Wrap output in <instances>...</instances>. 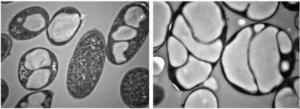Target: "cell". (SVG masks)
Listing matches in <instances>:
<instances>
[{"label":"cell","mask_w":300,"mask_h":109,"mask_svg":"<svg viewBox=\"0 0 300 109\" xmlns=\"http://www.w3.org/2000/svg\"><path fill=\"white\" fill-rule=\"evenodd\" d=\"M58 67V59L50 49L38 47L30 49L20 58L18 65V75L35 70Z\"/></svg>","instance_id":"obj_9"},{"label":"cell","mask_w":300,"mask_h":109,"mask_svg":"<svg viewBox=\"0 0 300 109\" xmlns=\"http://www.w3.org/2000/svg\"><path fill=\"white\" fill-rule=\"evenodd\" d=\"M58 67L42 68L18 75L22 86L26 90L36 91L50 85L55 79Z\"/></svg>","instance_id":"obj_10"},{"label":"cell","mask_w":300,"mask_h":109,"mask_svg":"<svg viewBox=\"0 0 300 109\" xmlns=\"http://www.w3.org/2000/svg\"><path fill=\"white\" fill-rule=\"evenodd\" d=\"M48 11L40 6L26 8L16 14L8 24L12 37L24 41L34 38L47 28L50 22Z\"/></svg>","instance_id":"obj_3"},{"label":"cell","mask_w":300,"mask_h":109,"mask_svg":"<svg viewBox=\"0 0 300 109\" xmlns=\"http://www.w3.org/2000/svg\"><path fill=\"white\" fill-rule=\"evenodd\" d=\"M149 32V5L146 1L132 2L120 10L108 33L106 55L108 61L121 65L140 50Z\"/></svg>","instance_id":"obj_2"},{"label":"cell","mask_w":300,"mask_h":109,"mask_svg":"<svg viewBox=\"0 0 300 109\" xmlns=\"http://www.w3.org/2000/svg\"><path fill=\"white\" fill-rule=\"evenodd\" d=\"M290 62L288 59H284L280 63V69L282 73L288 72L290 69Z\"/></svg>","instance_id":"obj_19"},{"label":"cell","mask_w":300,"mask_h":109,"mask_svg":"<svg viewBox=\"0 0 300 109\" xmlns=\"http://www.w3.org/2000/svg\"><path fill=\"white\" fill-rule=\"evenodd\" d=\"M122 100L131 108H142L149 103V71L137 67L128 71L120 86Z\"/></svg>","instance_id":"obj_5"},{"label":"cell","mask_w":300,"mask_h":109,"mask_svg":"<svg viewBox=\"0 0 300 109\" xmlns=\"http://www.w3.org/2000/svg\"><path fill=\"white\" fill-rule=\"evenodd\" d=\"M164 88L156 84L153 85V106L156 107L160 104L164 98Z\"/></svg>","instance_id":"obj_15"},{"label":"cell","mask_w":300,"mask_h":109,"mask_svg":"<svg viewBox=\"0 0 300 109\" xmlns=\"http://www.w3.org/2000/svg\"><path fill=\"white\" fill-rule=\"evenodd\" d=\"M203 86L212 91H217L218 90V83L215 78L210 77L206 79L202 84Z\"/></svg>","instance_id":"obj_17"},{"label":"cell","mask_w":300,"mask_h":109,"mask_svg":"<svg viewBox=\"0 0 300 109\" xmlns=\"http://www.w3.org/2000/svg\"><path fill=\"white\" fill-rule=\"evenodd\" d=\"M166 51L170 67L179 68L187 62L189 55L188 49L172 34L168 35L166 39Z\"/></svg>","instance_id":"obj_11"},{"label":"cell","mask_w":300,"mask_h":109,"mask_svg":"<svg viewBox=\"0 0 300 109\" xmlns=\"http://www.w3.org/2000/svg\"><path fill=\"white\" fill-rule=\"evenodd\" d=\"M295 24L296 25V27L298 28V29L299 30V27H300V17H299V12L298 14H297L296 16V20H295Z\"/></svg>","instance_id":"obj_23"},{"label":"cell","mask_w":300,"mask_h":109,"mask_svg":"<svg viewBox=\"0 0 300 109\" xmlns=\"http://www.w3.org/2000/svg\"><path fill=\"white\" fill-rule=\"evenodd\" d=\"M54 93L50 90L36 91L25 95L15 108H50Z\"/></svg>","instance_id":"obj_12"},{"label":"cell","mask_w":300,"mask_h":109,"mask_svg":"<svg viewBox=\"0 0 300 109\" xmlns=\"http://www.w3.org/2000/svg\"><path fill=\"white\" fill-rule=\"evenodd\" d=\"M165 66L164 59L160 56L153 57V76H158L163 71Z\"/></svg>","instance_id":"obj_16"},{"label":"cell","mask_w":300,"mask_h":109,"mask_svg":"<svg viewBox=\"0 0 300 109\" xmlns=\"http://www.w3.org/2000/svg\"><path fill=\"white\" fill-rule=\"evenodd\" d=\"M253 27L254 32L258 33L265 27V25L263 23L256 24Z\"/></svg>","instance_id":"obj_21"},{"label":"cell","mask_w":300,"mask_h":109,"mask_svg":"<svg viewBox=\"0 0 300 109\" xmlns=\"http://www.w3.org/2000/svg\"><path fill=\"white\" fill-rule=\"evenodd\" d=\"M153 48L160 47L168 36L174 11L166 1H153Z\"/></svg>","instance_id":"obj_8"},{"label":"cell","mask_w":300,"mask_h":109,"mask_svg":"<svg viewBox=\"0 0 300 109\" xmlns=\"http://www.w3.org/2000/svg\"><path fill=\"white\" fill-rule=\"evenodd\" d=\"M238 23L240 26H242L246 24V20L244 18L239 19L238 21Z\"/></svg>","instance_id":"obj_22"},{"label":"cell","mask_w":300,"mask_h":109,"mask_svg":"<svg viewBox=\"0 0 300 109\" xmlns=\"http://www.w3.org/2000/svg\"><path fill=\"white\" fill-rule=\"evenodd\" d=\"M212 93L206 88H200L192 92L186 98L184 108H209Z\"/></svg>","instance_id":"obj_13"},{"label":"cell","mask_w":300,"mask_h":109,"mask_svg":"<svg viewBox=\"0 0 300 109\" xmlns=\"http://www.w3.org/2000/svg\"><path fill=\"white\" fill-rule=\"evenodd\" d=\"M9 94V88L7 83L1 79V106H2L6 100Z\"/></svg>","instance_id":"obj_18"},{"label":"cell","mask_w":300,"mask_h":109,"mask_svg":"<svg viewBox=\"0 0 300 109\" xmlns=\"http://www.w3.org/2000/svg\"><path fill=\"white\" fill-rule=\"evenodd\" d=\"M210 64L189 54L186 63L177 68L169 66L170 79L180 90H190L202 83L208 77Z\"/></svg>","instance_id":"obj_6"},{"label":"cell","mask_w":300,"mask_h":109,"mask_svg":"<svg viewBox=\"0 0 300 109\" xmlns=\"http://www.w3.org/2000/svg\"><path fill=\"white\" fill-rule=\"evenodd\" d=\"M12 40L7 34H1V62H2L10 55L12 47Z\"/></svg>","instance_id":"obj_14"},{"label":"cell","mask_w":300,"mask_h":109,"mask_svg":"<svg viewBox=\"0 0 300 109\" xmlns=\"http://www.w3.org/2000/svg\"><path fill=\"white\" fill-rule=\"evenodd\" d=\"M171 34L180 40L190 54L202 61H210V45L196 40L180 13L175 17L172 24Z\"/></svg>","instance_id":"obj_7"},{"label":"cell","mask_w":300,"mask_h":109,"mask_svg":"<svg viewBox=\"0 0 300 109\" xmlns=\"http://www.w3.org/2000/svg\"><path fill=\"white\" fill-rule=\"evenodd\" d=\"M293 87L294 91L296 96L300 98V78H297L293 82Z\"/></svg>","instance_id":"obj_20"},{"label":"cell","mask_w":300,"mask_h":109,"mask_svg":"<svg viewBox=\"0 0 300 109\" xmlns=\"http://www.w3.org/2000/svg\"><path fill=\"white\" fill-rule=\"evenodd\" d=\"M82 23V15L77 8L70 6L63 7L50 19L46 29V37L54 46L65 45L72 40Z\"/></svg>","instance_id":"obj_4"},{"label":"cell","mask_w":300,"mask_h":109,"mask_svg":"<svg viewBox=\"0 0 300 109\" xmlns=\"http://www.w3.org/2000/svg\"><path fill=\"white\" fill-rule=\"evenodd\" d=\"M106 57L102 33L96 28L88 31L78 41L68 65L66 84L72 98L81 100L92 93L101 76Z\"/></svg>","instance_id":"obj_1"}]
</instances>
